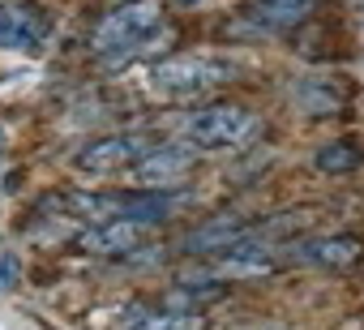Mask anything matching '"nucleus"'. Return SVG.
<instances>
[{"mask_svg": "<svg viewBox=\"0 0 364 330\" xmlns=\"http://www.w3.org/2000/svg\"><path fill=\"white\" fill-rule=\"evenodd\" d=\"M236 73L240 69L219 56H167L163 65H154L150 82L167 99H198V95H210L215 86H228Z\"/></svg>", "mask_w": 364, "mask_h": 330, "instance_id": "obj_1", "label": "nucleus"}, {"mask_svg": "<svg viewBox=\"0 0 364 330\" xmlns=\"http://www.w3.org/2000/svg\"><path fill=\"white\" fill-rule=\"evenodd\" d=\"M163 31V5L159 0H124L116 5L90 35V48L107 60V56H120L137 43H146L150 35Z\"/></svg>", "mask_w": 364, "mask_h": 330, "instance_id": "obj_2", "label": "nucleus"}, {"mask_svg": "<svg viewBox=\"0 0 364 330\" xmlns=\"http://www.w3.org/2000/svg\"><path fill=\"white\" fill-rule=\"evenodd\" d=\"M262 120L240 107V103H210L185 116V142H193L198 150H232L245 146L249 137H257Z\"/></svg>", "mask_w": 364, "mask_h": 330, "instance_id": "obj_3", "label": "nucleus"}, {"mask_svg": "<svg viewBox=\"0 0 364 330\" xmlns=\"http://www.w3.org/2000/svg\"><path fill=\"white\" fill-rule=\"evenodd\" d=\"M146 150H150L146 137H137V133H112V137L86 142V146L73 154V168L86 172V176H112V172L137 168Z\"/></svg>", "mask_w": 364, "mask_h": 330, "instance_id": "obj_4", "label": "nucleus"}, {"mask_svg": "<svg viewBox=\"0 0 364 330\" xmlns=\"http://www.w3.org/2000/svg\"><path fill=\"white\" fill-rule=\"evenodd\" d=\"M193 163H198V146L193 142H167V146H154V150H146L141 154V163L133 168V176H137V185L141 189H171V185H180L189 172H193Z\"/></svg>", "mask_w": 364, "mask_h": 330, "instance_id": "obj_5", "label": "nucleus"}, {"mask_svg": "<svg viewBox=\"0 0 364 330\" xmlns=\"http://www.w3.org/2000/svg\"><path fill=\"white\" fill-rule=\"evenodd\" d=\"M154 232V223H137V219H116V223H95L77 236V249L90 257H120L141 249V240Z\"/></svg>", "mask_w": 364, "mask_h": 330, "instance_id": "obj_6", "label": "nucleus"}, {"mask_svg": "<svg viewBox=\"0 0 364 330\" xmlns=\"http://www.w3.org/2000/svg\"><path fill=\"white\" fill-rule=\"evenodd\" d=\"M287 262H300V266H326V270H343V266H355L364 245L355 236H309V240H291L283 245Z\"/></svg>", "mask_w": 364, "mask_h": 330, "instance_id": "obj_7", "label": "nucleus"}, {"mask_svg": "<svg viewBox=\"0 0 364 330\" xmlns=\"http://www.w3.org/2000/svg\"><path fill=\"white\" fill-rule=\"evenodd\" d=\"M253 228L257 223H249V219H240V215H219V219H210V223H202L198 232H189L185 240H180V249L185 253H232V249H240V245H249L253 240Z\"/></svg>", "mask_w": 364, "mask_h": 330, "instance_id": "obj_8", "label": "nucleus"}, {"mask_svg": "<svg viewBox=\"0 0 364 330\" xmlns=\"http://www.w3.org/2000/svg\"><path fill=\"white\" fill-rule=\"evenodd\" d=\"M317 0H253L245 9V22L253 31H266V35H283V31H296L313 18Z\"/></svg>", "mask_w": 364, "mask_h": 330, "instance_id": "obj_9", "label": "nucleus"}, {"mask_svg": "<svg viewBox=\"0 0 364 330\" xmlns=\"http://www.w3.org/2000/svg\"><path fill=\"white\" fill-rule=\"evenodd\" d=\"M48 35V22L35 5H5L0 9V48L9 52H31Z\"/></svg>", "mask_w": 364, "mask_h": 330, "instance_id": "obj_10", "label": "nucleus"}, {"mask_svg": "<svg viewBox=\"0 0 364 330\" xmlns=\"http://www.w3.org/2000/svg\"><path fill=\"white\" fill-rule=\"evenodd\" d=\"M296 103H300L309 116L330 120V116H338V112L347 107V86H343L338 78H304V82L296 86Z\"/></svg>", "mask_w": 364, "mask_h": 330, "instance_id": "obj_11", "label": "nucleus"}, {"mask_svg": "<svg viewBox=\"0 0 364 330\" xmlns=\"http://www.w3.org/2000/svg\"><path fill=\"white\" fill-rule=\"evenodd\" d=\"M313 163H317V172H326V176H347V172H355L360 163H364V150H360V142L343 137V142L321 146L313 154Z\"/></svg>", "mask_w": 364, "mask_h": 330, "instance_id": "obj_12", "label": "nucleus"}, {"mask_svg": "<svg viewBox=\"0 0 364 330\" xmlns=\"http://www.w3.org/2000/svg\"><path fill=\"white\" fill-rule=\"evenodd\" d=\"M223 296V287H185V292H171L167 296V309L171 313H193L202 304H215Z\"/></svg>", "mask_w": 364, "mask_h": 330, "instance_id": "obj_13", "label": "nucleus"}, {"mask_svg": "<svg viewBox=\"0 0 364 330\" xmlns=\"http://www.w3.org/2000/svg\"><path fill=\"white\" fill-rule=\"evenodd\" d=\"M133 330H202V317L198 313H154V317H141Z\"/></svg>", "mask_w": 364, "mask_h": 330, "instance_id": "obj_14", "label": "nucleus"}, {"mask_svg": "<svg viewBox=\"0 0 364 330\" xmlns=\"http://www.w3.org/2000/svg\"><path fill=\"white\" fill-rule=\"evenodd\" d=\"M14 279H18V262L14 257H0V292L14 287Z\"/></svg>", "mask_w": 364, "mask_h": 330, "instance_id": "obj_15", "label": "nucleus"}, {"mask_svg": "<svg viewBox=\"0 0 364 330\" xmlns=\"http://www.w3.org/2000/svg\"><path fill=\"white\" fill-rule=\"evenodd\" d=\"M176 5H193V0H176Z\"/></svg>", "mask_w": 364, "mask_h": 330, "instance_id": "obj_16", "label": "nucleus"}]
</instances>
